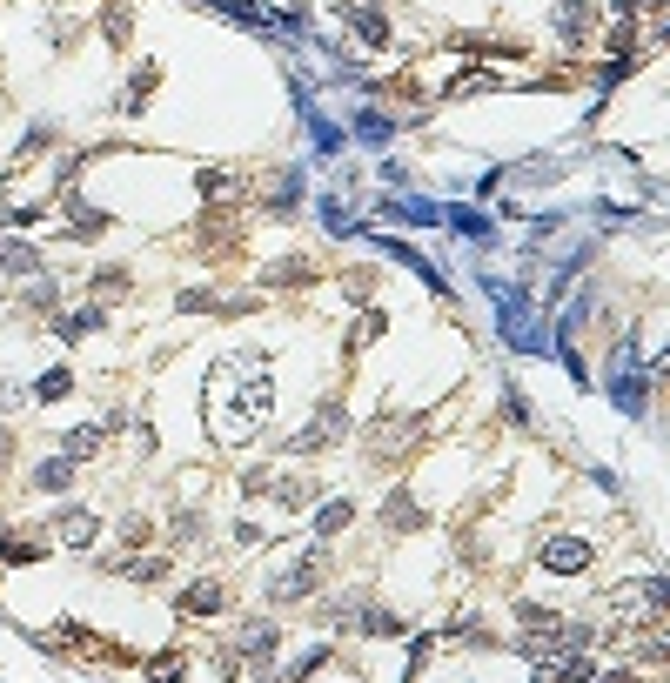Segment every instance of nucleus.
Instances as JSON below:
<instances>
[{"instance_id":"obj_1","label":"nucleus","mask_w":670,"mask_h":683,"mask_svg":"<svg viewBox=\"0 0 670 683\" xmlns=\"http://www.w3.org/2000/svg\"><path fill=\"white\" fill-rule=\"evenodd\" d=\"M268 409H275L268 362H262V355H248V349L222 355L215 375H208V429H215L222 442H248L268 422Z\"/></svg>"},{"instance_id":"obj_2","label":"nucleus","mask_w":670,"mask_h":683,"mask_svg":"<svg viewBox=\"0 0 670 683\" xmlns=\"http://www.w3.org/2000/svg\"><path fill=\"white\" fill-rule=\"evenodd\" d=\"M322 570H329V556H322V543H309V550H295L289 570L268 576V596H275V603H295V596H309L315 583H322Z\"/></svg>"},{"instance_id":"obj_3","label":"nucleus","mask_w":670,"mask_h":683,"mask_svg":"<svg viewBox=\"0 0 670 683\" xmlns=\"http://www.w3.org/2000/svg\"><path fill=\"white\" fill-rule=\"evenodd\" d=\"M342 429H349V416H342V402H322V409H315V422H302V429H295V442H289V456H322V449H329V442H342Z\"/></svg>"},{"instance_id":"obj_4","label":"nucleus","mask_w":670,"mask_h":683,"mask_svg":"<svg viewBox=\"0 0 670 683\" xmlns=\"http://www.w3.org/2000/svg\"><path fill=\"white\" fill-rule=\"evenodd\" d=\"M590 536H550V543H543V550H536V563H543V570L550 576H583L590 570Z\"/></svg>"},{"instance_id":"obj_5","label":"nucleus","mask_w":670,"mask_h":683,"mask_svg":"<svg viewBox=\"0 0 670 683\" xmlns=\"http://www.w3.org/2000/svg\"><path fill=\"white\" fill-rule=\"evenodd\" d=\"M563 610H550V603H516V630H523V637L536 643V650H557L563 643Z\"/></svg>"},{"instance_id":"obj_6","label":"nucleus","mask_w":670,"mask_h":683,"mask_svg":"<svg viewBox=\"0 0 670 683\" xmlns=\"http://www.w3.org/2000/svg\"><path fill=\"white\" fill-rule=\"evenodd\" d=\"M369 456L376 463H396L402 456V442H416V416H382V422H369Z\"/></svg>"},{"instance_id":"obj_7","label":"nucleus","mask_w":670,"mask_h":683,"mask_svg":"<svg viewBox=\"0 0 670 683\" xmlns=\"http://www.w3.org/2000/svg\"><path fill=\"white\" fill-rule=\"evenodd\" d=\"M222 603H228V590H222V583H188V590H181V603H175V610H181V617H222Z\"/></svg>"},{"instance_id":"obj_8","label":"nucleus","mask_w":670,"mask_h":683,"mask_svg":"<svg viewBox=\"0 0 670 683\" xmlns=\"http://www.w3.org/2000/svg\"><path fill=\"white\" fill-rule=\"evenodd\" d=\"M0 275H41V248L21 235H0Z\"/></svg>"},{"instance_id":"obj_9","label":"nucleus","mask_w":670,"mask_h":683,"mask_svg":"<svg viewBox=\"0 0 670 683\" xmlns=\"http://www.w3.org/2000/svg\"><path fill=\"white\" fill-rule=\"evenodd\" d=\"M235 650H242V657H255V663H268V657H275V623H268V617L242 623V637H235Z\"/></svg>"},{"instance_id":"obj_10","label":"nucleus","mask_w":670,"mask_h":683,"mask_svg":"<svg viewBox=\"0 0 670 683\" xmlns=\"http://www.w3.org/2000/svg\"><path fill=\"white\" fill-rule=\"evenodd\" d=\"M108 442V422H81V429H67V442H61V456H74V463H88L94 449Z\"/></svg>"},{"instance_id":"obj_11","label":"nucleus","mask_w":670,"mask_h":683,"mask_svg":"<svg viewBox=\"0 0 670 683\" xmlns=\"http://www.w3.org/2000/svg\"><path fill=\"white\" fill-rule=\"evenodd\" d=\"M67 483H74V456H41V463H34V489L61 496Z\"/></svg>"},{"instance_id":"obj_12","label":"nucleus","mask_w":670,"mask_h":683,"mask_svg":"<svg viewBox=\"0 0 670 683\" xmlns=\"http://www.w3.org/2000/svg\"><path fill=\"white\" fill-rule=\"evenodd\" d=\"M54 536H61L67 550H88V543H94V516H88V509H61Z\"/></svg>"},{"instance_id":"obj_13","label":"nucleus","mask_w":670,"mask_h":683,"mask_svg":"<svg viewBox=\"0 0 670 683\" xmlns=\"http://www.w3.org/2000/svg\"><path fill=\"white\" fill-rule=\"evenodd\" d=\"M349 27H356V41H369V47H389V21H382L376 7H349Z\"/></svg>"},{"instance_id":"obj_14","label":"nucleus","mask_w":670,"mask_h":683,"mask_svg":"<svg viewBox=\"0 0 670 683\" xmlns=\"http://www.w3.org/2000/svg\"><path fill=\"white\" fill-rule=\"evenodd\" d=\"M201 7H215V14H228L235 27H262V21H268L262 7H248V0H201Z\"/></svg>"},{"instance_id":"obj_15","label":"nucleus","mask_w":670,"mask_h":683,"mask_svg":"<svg viewBox=\"0 0 670 683\" xmlns=\"http://www.w3.org/2000/svg\"><path fill=\"white\" fill-rule=\"evenodd\" d=\"M67 389H74V369H47L41 382H34V402H61Z\"/></svg>"},{"instance_id":"obj_16","label":"nucleus","mask_w":670,"mask_h":683,"mask_svg":"<svg viewBox=\"0 0 670 683\" xmlns=\"http://www.w3.org/2000/svg\"><path fill=\"white\" fill-rule=\"evenodd\" d=\"M349 516H356L349 503H322V509H315V536H335V529H349Z\"/></svg>"},{"instance_id":"obj_17","label":"nucleus","mask_w":670,"mask_h":683,"mask_svg":"<svg viewBox=\"0 0 670 683\" xmlns=\"http://www.w3.org/2000/svg\"><path fill=\"white\" fill-rule=\"evenodd\" d=\"M389 134H396V128H389L382 114H356V141H362V148H382Z\"/></svg>"},{"instance_id":"obj_18","label":"nucleus","mask_w":670,"mask_h":683,"mask_svg":"<svg viewBox=\"0 0 670 683\" xmlns=\"http://www.w3.org/2000/svg\"><path fill=\"white\" fill-rule=\"evenodd\" d=\"M148 677H155V683H181V677H188V663H181L175 650H161V657L148 663Z\"/></svg>"},{"instance_id":"obj_19","label":"nucleus","mask_w":670,"mask_h":683,"mask_svg":"<svg viewBox=\"0 0 670 683\" xmlns=\"http://www.w3.org/2000/svg\"><path fill=\"white\" fill-rule=\"evenodd\" d=\"M54 302H61V295H54V282H34V288H27V309H54Z\"/></svg>"},{"instance_id":"obj_20","label":"nucleus","mask_w":670,"mask_h":683,"mask_svg":"<svg viewBox=\"0 0 670 683\" xmlns=\"http://www.w3.org/2000/svg\"><path fill=\"white\" fill-rule=\"evenodd\" d=\"M610 7H617V14H637V7H644V0H610Z\"/></svg>"},{"instance_id":"obj_21","label":"nucleus","mask_w":670,"mask_h":683,"mask_svg":"<svg viewBox=\"0 0 670 683\" xmlns=\"http://www.w3.org/2000/svg\"><path fill=\"white\" fill-rule=\"evenodd\" d=\"M0 469H7V429H0Z\"/></svg>"}]
</instances>
